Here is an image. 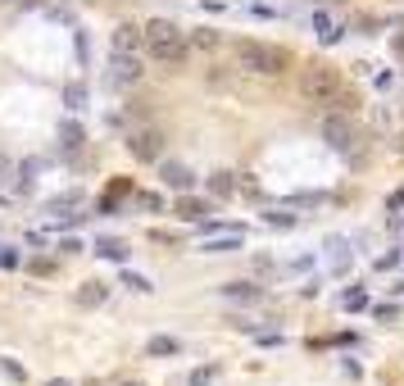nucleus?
I'll list each match as a JSON object with an SVG mask.
<instances>
[{
  "label": "nucleus",
  "mask_w": 404,
  "mask_h": 386,
  "mask_svg": "<svg viewBox=\"0 0 404 386\" xmlns=\"http://www.w3.org/2000/svg\"><path fill=\"white\" fill-rule=\"evenodd\" d=\"M214 382V368H196V373H191V386H209Z\"/></svg>",
  "instance_id": "24"
},
{
  "label": "nucleus",
  "mask_w": 404,
  "mask_h": 386,
  "mask_svg": "<svg viewBox=\"0 0 404 386\" xmlns=\"http://www.w3.org/2000/svg\"><path fill=\"white\" fill-rule=\"evenodd\" d=\"M114 55H145V28H137V23L114 28Z\"/></svg>",
  "instance_id": "7"
},
{
  "label": "nucleus",
  "mask_w": 404,
  "mask_h": 386,
  "mask_svg": "<svg viewBox=\"0 0 404 386\" xmlns=\"http://www.w3.org/2000/svg\"><path fill=\"white\" fill-rule=\"evenodd\" d=\"M241 245H245V236H241V232H223V236H214V232H209L205 241H200V250H205V254H232V250H241Z\"/></svg>",
  "instance_id": "10"
},
{
  "label": "nucleus",
  "mask_w": 404,
  "mask_h": 386,
  "mask_svg": "<svg viewBox=\"0 0 404 386\" xmlns=\"http://www.w3.org/2000/svg\"><path fill=\"white\" fill-rule=\"evenodd\" d=\"M368 305V296H363V287L359 291H345V309H363Z\"/></svg>",
  "instance_id": "22"
},
{
  "label": "nucleus",
  "mask_w": 404,
  "mask_h": 386,
  "mask_svg": "<svg viewBox=\"0 0 404 386\" xmlns=\"http://www.w3.org/2000/svg\"><path fill=\"white\" fill-rule=\"evenodd\" d=\"M105 296H110V287H105V282H82V291H77V305L96 309V305H105Z\"/></svg>",
  "instance_id": "13"
},
{
  "label": "nucleus",
  "mask_w": 404,
  "mask_h": 386,
  "mask_svg": "<svg viewBox=\"0 0 404 386\" xmlns=\"http://www.w3.org/2000/svg\"><path fill=\"white\" fill-rule=\"evenodd\" d=\"M96 254H100V259H114V264H128V245L114 241V236H110V241L100 236V241H96Z\"/></svg>",
  "instance_id": "14"
},
{
  "label": "nucleus",
  "mask_w": 404,
  "mask_h": 386,
  "mask_svg": "<svg viewBox=\"0 0 404 386\" xmlns=\"http://www.w3.org/2000/svg\"><path fill=\"white\" fill-rule=\"evenodd\" d=\"M123 282H128L132 291H154V287H150V277H137V273H128V277H123Z\"/></svg>",
  "instance_id": "23"
},
{
  "label": "nucleus",
  "mask_w": 404,
  "mask_h": 386,
  "mask_svg": "<svg viewBox=\"0 0 404 386\" xmlns=\"http://www.w3.org/2000/svg\"><path fill=\"white\" fill-rule=\"evenodd\" d=\"M209 214H214V205L209 200H196V196H177V219H186V223H205Z\"/></svg>",
  "instance_id": "9"
},
{
  "label": "nucleus",
  "mask_w": 404,
  "mask_h": 386,
  "mask_svg": "<svg viewBox=\"0 0 404 386\" xmlns=\"http://www.w3.org/2000/svg\"><path fill=\"white\" fill-rule=\"evenodd\" d=\"M59 145H64L68 154H77L82 150V128H77V123H64V128H59Z\"/></svg>",
  "instance_id": "16"
},
{
  "label": "nucleus",
  "mask_w": 404,
  "mask_h": 386,
  "mask_svg": "<svg viewBox=\"0 0 404 386\" xmlns=\"http://www.w3.org/2000/svg\"><path fill=\"white\" fill-rule=\"evenodd\" d=\"M5 177H10V159H5V154H0V182H5Z\"/></svg>",
  "instance_id": "28"
},
{
  "label": "nucleus",
  "mask_w": 404,
  "mask_h": 386,
  "mask_svg": "<svg viewBox=\"0 0 404 386\" xmlns=\"http://www.w3.org/2000/svg\"><path fill=\"white\" fill-rule=\"evenodd\" d=\"M64 105H68V110H82V105H87V87H82V82H73V87L64 91Z\"/></svg>",
  "instance_id": "19"
},
{
  "label": "nucleus",
  "mask_w": 404,
  "mask_h": 386,
  "mask_svg": "<svg viewBox=\"0 0 404 386\" xmlns=\"http://www.w3.org/2000/svg\"><path fill=\"white\" fill-rule=\"evenodd\" d=\"M141 77H145V59L141 55H110V68H105V82H110V87L128 91V87H137Z\"/></svg>",
  "instance_id": "5"
},
{
  "label": "nucleus",
  "mask_w": 404,
  "mask_h": 386,
  "mask_svg": "<svg viewBox=\"0 0 404 386\" xmlns=\"http://www.w3.org/2000/svg\"><path fill=\"white\" fill-rule=\"evenodd\" d=\"M0 264H5V268H19V250H0Z\"/></svg>",
  "instance_id": "27"
},
{
  "label": "nucleus",
  "mask_w": 404,
  "mask_h": 386,
  "mask_svg": "<svg viewBox=\"0 0 404 386\" xmlns=\"http://www.w3.org/2000/svg\"><path fill=\"white\" fill-rule=\"evenodd\" d=\"M191 45H200V50L214 55V50L223 45V32H214V28H196V32H191Z\"/></svg>",
  "instance_id": "15"
},
{
  "label": "nucleus",
  "mask_w": 404,
  "mask_h": 386,
  "mask_svg": "<svg viewBox=\"0 0 404 386\" xmlns=\"http://www.w3.org/2000/svg\"><path fill=\"white\" fill-rule=\"evenodd\" d=\"M128 386H137V382H128Z\"/></svg>",
  "instance_id": "31"
},
{
  "label": "nucleus",
  "mask_w": 404,
  "mask_h": 386,
  "mask_svg": "<svg viewBox=\"0 0 404 386\" xmlns=\"http://www.w3.org/2000/svg\"><path fill=\"white\" fill-rule=\"evenodd\" d=\"M391 55L404 64V32H395V37H391Z\"/></svg>",
  "instance_id": "25"
},
{
  "label": "nucleus",
  "mask_w": 404,
  "mask_h": 386,
  "mask_svg": "<svg viewBox=\"0 0 404 386\" xmlns=\"http://www.w3.org/2000/svg\"><path fill=\"white\" fill-rule=\"evenodd\" d=\"M46 386H73V382H64V377H55V382H46Z\"/></svg>",
  "instance_id": "29"
},
{
  "label": "nucleus",
  "mask_w": 404,
  "mask_h": 386,
  "mask_svg": "<svg viewBox=\"0 0 404 386\" xmlns=\"http://www.w3.org/2000/svg\"><path fill=\"white\" fill-rule=\"evenodd\" d=\"M145 55L164 68H182L191 55V32L173 19H150L145 23Z\"/></svg>",
  "instance_id": "1"
},
{
  "label": "nucleus",
  "mask_w": 404,
  "mask_h": 386,
  "mask_svg": "<svg viewBox=\"0 0 404 386\" xmlns=\"http://www.w3.org/2000/svg\"><path fill=\"white\" fill-rule=\"evenodd\" d=\"M137 200H141V210H150V214H159V210H164V200L154 196V191H141Z\"/></svg>",
  "instance_id": "21"
},
{
  "label": "nucleus",
  "mask_w": 404,
  "mask_h": 386,
  "mask_svg": "<svg viewBox=\"0 0 404 386\" xmlns=\"http://www.w3.org/2000/svg\"><path fill=\"white\" fill-rule=\"evenodd\" d=\"M232 191H236V182H232V173H214V177H209V196L228 200Z\"/></svg>",
  "instance_id": "17"
},
{
  "label": "nucleus",
  "mask_w": 404,
  "mask_h": 386,
  "mask_svg": "<svg viewBox=\"0 0 404 386\" xmlns=\"http://www.w3.org/2000/svg\"><path fill=\"white\" fill-rule=\"evenodd\" d=\"M318 132H323V141H327L332 150H341V154L354 150V123H350V114L327 110V114H323V123H318Z\"/></svg>",
  "instance_id": "4"
},
{
  "label": "nucleus",
  "mask_w": 404,
  "mask_h": 386,
  "mask_svg": "<svg viewBox=\"0 0 404 386\" xmlns=\"http://www.w3.org/2000/svg\"><path fill=\"white\" fill-rule=\"evenodd\" d=\"M0 5H14V0H0Z\"/></svg>",
  "instance_id": "30"
},
{
  "label": "nucleus",
  "mask_w": 404,
  "mask_h": 386,
  "mask_svg": "<svg viewBox=\"0 0 404 386\" xmlns=\"http://www.w3.org/2000/svg\"><path fill=\"white\" fill-rule=\"evenodd\" d=\"M82 250V241H73V236H64V241H59V254H77Z\"/></svg>",
  "instance_id": "26"
},
{
  "label": "nucleus",
  "mask_w": 404,
  "mask_h": 386,
  "mask_svg": "<svg viewBox=\"0 0 404 386\" xmlns=\"http://www.w3.org/2000/svg\"><path fill=\"white\" fill-rule=\"evenodd\" d=\"M236 68L250 77H282L291 68V50L273 41H241L236 45Z\"/></svg>",
  "instance_id": "2"
},
{
  "label": "nucleus",
  "mask_w": 404,
  "mask_h": 386,
  "mask_svg": "<svg viewBox=\"0 0 404 386\" xmlns=\"http://www.w3.org/2000/svg\"><path fill=\"white\" fill-rule=\"evenodd\" d=\"M128 150L141 159V164H154L159 154H164V132L159 128H132V136H128Z\"/></svg>",
  "instance_id": "6"
},
{
  "label": "nucleus",
  "mask_w": 404,
  "mask_h": 386,
  "mask_svg": "<svg viewBox=\"0 0 404 386\" xmlns=\"http://www.w3.org/2000/svg\"><path fill=\"white\" fill-rule=\"evenodd\" d=\"M159 177H164V187H173V191H191V168L186 164H159Z\"/></svg>",
  "instance_id": "12"
},
{
  "label": "nucleus",
  "mask_w": 404,
  "mask_h": 386,
  "mask_svg": "<svg viewBox=\"0 0 404 386\" xmlns=\"http://www.w3.org/2000/svg\"><path fill=\"white\" fill-rule=\"evenodd\" d=\"M263 219L273 223V227H295V223H300V219H295V214H291V205H286V210H268V214H263Z\"/></svg>",
  "instance_id": "18"
},
{
  "label": "nucleus",
  "mask_w": 404,
  "mask_h": 386,
  "mask_svg": "<svg viewBox=\"0 0 404 386\" xmlns=\"http://www.w3.org/2000/svg\"><path fill=\"white\" fill-rule=\"evenodd\" d=\"M314 37H318L323 45H336L341 37H345V28H341L332 14H314Z\"/></svg>",
  "instance_id": "11"
},
{
  "label": "nucleus",
  "mask_w": 404,
  "mask_h": 386,
  "mask_svg": "<svg viewBox=\"0 0 404 386\" xmlns=\"http://www.w3.org/2000/svg\"><path fill=\"white\" fill-rule=\"evenodd\" d=\"M145 350H150V354H177V341H173V336H150Z\"/></svg>",
  "instance_id": "20"
},
{
  "label": "nucleus",
  "mask_w": 404,
  "mask_h": 386,
  "mask_svg": "<svg viewBox=\"0 0 404 386\" xmlns=\"http://www.w3.org/2000/svg\"><path fill=\"white\" fill-rule=\"evenodd\" d=\"M341 87H345V82H341V73L332 64L300 68V96H305L309 105H318V110H323V105H332V100L341 96Z\"/></svg>",
  "instance_id": "3"
},
{
  "label": "nucleus",
  "mask_w": 404,
  "mask_h": 386,
  "mask_svg": "<svg viewBox=\"0 0 404 386\" xmlns=\"http://www.w3.org/2000/svg\"><path fill=\"white\" fill-rule=\"evenodd\" d=\"M223 300H232V305H259L263 287L259 282H228V287H223Z\"/></svg>",
  "instance_id": "8"
}]
</instances>
